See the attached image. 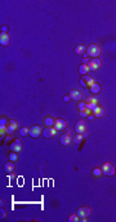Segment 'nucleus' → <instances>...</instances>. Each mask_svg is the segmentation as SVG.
Returning <instances> with one entry per match:
<instances>
[{
	"mask_svg": "<svg viewBox=\"0 0 116 222\" xmlns=\"http://www.w3.org/2000/svg\"><path fill=\"white\" fill-rule=\"evenodd\" d=\"M87 54L92 58H98L99 54H101V48H99V45H97V44H90V45L87 48Z\"/></svg>",
	"mask_w": 116,
	"mask_h": 222,
	"instance_id": "obj_1",
	"label": "nucleus"
},
{
	"mask_svg": "<svg viewBox=\"0 0 116 222\" xmlns=\"http://www.w3.org/2000/svg\"><path fill=\"white\" fill-rule=\"evenodd\" d=\"M101 169H102V173H103L104 176H108V177L114 176V174L116 173V169H115V166L112 165L111 163H108V162L103 163V165L101 166Z\"/></svg>",
	"mask_w": 116,
	"mask_h": 222,
	"instance_id": "obj_2",
	"label": "nucleus"
},
{
	"mask_svg": "<svg viewBox=\"0 0 116 222\" xmlns=\"http://www.w3.org/2000/svg\"><path fill=\"white\" fill-rule=\"evenodd\" d=\"M76 213H77V216L80 217V220L85 221L90 214H92V209H90L89 207H80Z\"/></svg>",
	"mask_w": 116,
	"mask_h": 222,
	"instance_id": "obj_3",
	"label": "nucleus"
},
{
	"mask_svg": "<svg viewBox=\"0 0 116 222\" xmlns=\"http://www.w3.org/2000/svg\"><path fill=\"white\" fill-rule=\"evenodd\" d=\"M101 66H102V62H101V60H99V58H93V60H90L89 63H88L89 71H96V70H98Z\"/></svg>",
	"mask_w": 116,
	"mask_h": 222,
	"instance_id": "obj_4",
	"label": "nucleus"
},
{
	"mask_svg": "<svg viewBox=\"0 0 116 222\" xmlns=\"http://www.w3.org/2000/svg\"><path fill=\"white\" fill-rule=\"evenodd\" d=\"M94 79L93 77H90V76H88V75H85V76H83L81 79H80V84L83 85V87H92L93 84H94Z\"/></svg>",
	"mask_w": 116,
	"mask_h": 222,
	"instance_id": "obj_5",
	"label": "nucleus"
},
{
	"mask_svg": "<svg viewBox=\"0 0 116 222\" xmlns=\"http://www.w3.org/2000/svg\"><path fill=\"white\" fill-rule=\"evenodd\" d=\"M41 133H43V130H41V128L39 125H32L29 130V136H31L32 138H38Z\"/></svg>",
	"mask_w": 116,
	"mask_h": 222,
	"instance_id": "obj_6",
	"label": "nucleus"
},
{
	"mask_svg": "<svg viewBox=\"0 0 116 222\" xmlns=\"http://www.w3.org/2000/svg\"><path fill=\"white\" fill-rule=\"evenodd\" d=\"M59 142H61V145H63V146H68L71 142H72V138H71V133H70V130H68V132L66 133V134H62V136H61Z\"/></svg>",
	"mask_w": 116,
	"mask_h": 222,
	"instance_id": "obj_7",
	"label": "nucleus"
},
{
	"mask_svg": "<svg viewBox=\"0 0 116 222\" xmlns=\"http://www.w3.org/2000/svg\"><path fill=\"white\" fill-rule=\"evenodd\" d=\"M85 130H87V121H85V120L77 121L76 125H75V132L79 133V134H83Z\"/></svg>",
	"mask_w": 116,
	"mask_h": 222,
	"instance_id": "obj_8",
	"label": "nucleus"
},
{
	"mask_svg": "<svg viewBox=\"0 0 116 222\" xmlns=\"http://www.w3.org/2000/svg\"><path fill=\"white\" fill-rule=\"evenodd\" d=\"M56 133H57V129L54 128V127H46V128L44 129L43 134L45 138H53L54 136H56Z\"/></svg>",
	"mask_w": 116,
	"mask_h": 222,
	"instance_id": "obj_9",
	"label": "nucleus"
},
{
	"mask_svg": "<svg viewBox=\"0 0 116 222\" xmlns=\"http://www.w3.org/2000/svg\"><path fill=\"white\" fill-rule=\"evenodd\" d=\"M54 128L57 130H65V128L67 127V121L65 120V119H56V121H54Z\"/></svg>",
	"mask_w": 116,
	"mask_h": 222,
	"instance_id": "obj_10",
	"label": "nucleus"
},
{
	"mask_svg": "<svg viewBox=\"0 0 116 222\" xmlns=\"http://www.w3.org/2000/svg\"><path fill=\"white\" fill-rule=\"evenodd\" d=\"M98 99L96 98V97H89V98H87V101H85V105H87V109L89 110H93L96 106H98Z\"/></svg>",
	"mask_w": 116,
	"mask_h": 222,
	"instance_id": "obj_11",
	"label": "nucleus"
},
{
	"mask_svg": "<svg viewBox=\"0 0 116 222\" xmlns=\"http://www.w3.org/2000/svg\"><path fill=\"white\" fill-rule=\"evenodd\" d=\"M92 112H93V115H94V118H103L104 114H106V110L101 106H96L94 109L92 110Z\"/></svg>",
	"mask_w": 116,
	"mask_h": 222,
	"instance_id": "obj_12",
	"label": "nucleus"
},
{
	"mask_svg": "<svg viewBox=\"0 0 116 222\" xmlns=\"http://www.w3.org/2000/svg\"><path fill=\"white\" fill-rule=\"evenodd\" d=\"M10 150L13 152H19L22 150V142L19 140H13V142L10 143Z\"/></svg>",
	"mask_w": 116,
	"mask_h": 222,
	"instance_id": "obj_13",
	"label": "nucleus"
},
{
	"mask_svg": "<svg viewBox=\"0 0 116 222\" xmlns=\"http://www.w3.org/2000/svg\"><path fill=\"white\" fill-rule=\"evenodd\" d=\"M70 98L72 99V101H80V99L83 98V94L80 90H77V89H72V90H70Z\"/></svg>",
	"mask_w": 116,
	"mask_h": 222,
	"instance_id": "obj_14",
	"label": "nucleus"
},
{
	"mask_svg": "<svg viewBox=\"0 0 116 222\" xmlns=\"http://www.w3.org/2000/svg\"><path fill=\"white\" fill-rule=\"evenodd\" d=\"M17 121L16 120H8V124H7V130L9 134H12L13 132H16L17 130Z\"/></svg>",
	"mask_w": 116,
	"mask_h": 222,
	"instance_id": "obj_15",
	"label": "nucleus"
},
{
	"mask_svg": "<svg viewBox=\"0 0 116 222\" xmlns=\"http://www.w3.org/2000/svg\"><path fill=\"white\" fill-rule=\"evenodd\" d=\"M14 169H16V165H14V162H8V163H5V165H4V171H5V173H13L14 172Z\"/></svg>",
	"mask_w": 116,
	"mask_h": 222,
	"instance_id": "obj_16",
	"label": "nucleus"
},
{
	"mask_svg": "<svg viewBox=\"0 0 116 222\" xmlns=\"http://www.w3.org/2000/svg\"><path fill=\"white\" fill-rule=\"evenodd\" d=\"M10 39H9V35L7 34V32H1V35H0V44H1L3 47H7L8 44H9Z\"/></svg>",
	"mask_w": 116,
	"mask_h": 222,
	"instance_id": "obj_17",
	"label": "nucleus"
},
{
	"mask_svg": "<svg viewBox=\"0 0 116 222\" xmlns=\"http://www.w3.org/2000/svg\"><path fill=\"white\" fill-rule=\"evenodd\" d=\"M85 53H87V48H85V45H76L75 47V54L85 56Z\"/></svg>",
	"mask_w": 116,
	"mask_h": 222,
	"instance_id": "obj_18",
	"label": "nucleus"
},
{
	"mask_svg": "<svg viewBox=\"0 0 116 222\" xmlns=\"http://www.w3.org/2000/svg\"><path fill=\"white\" fill-rule=\"evenodd\" d=\"M90 112H92V110L87 109V107H84V109L79 110V115L81 116V118H88V116L90 115Z\"/></svg>",
	"mask_w": 116,
	"mask_h": 222,
	"instance_id": "obj_19",
	"label": "nucleus"
},
{
	"mask_svg": "<svg viewBox=\"0 0 116 222\" xmlns=\"http://www.w3.org/2000/svg\"><path fill=\"white\" fill-rule=\"evenodd\" d=\"M88 71H89V67H88V65H84V63H81L79 67V73L83 75V76H85V75L88 74Z\"/></svg>",
	"mask_w": 116,
	"mask_h": 222,
	"instance_id": "obj_20",
	"label": "nucleus"
},
{
	"mask_svg": "<svg viewBox=\"0 0 116 222\" xmlns=\"http://www.w3.org/2000/svg\"><path fill=\"white\" fill-rule=\"evenodd\" d=\"M90 92H92L93 94H98L99 92H101V85H99L98 83H94V84L90 87Z\"/></svg>",
	"mask_w": 116,
	"mask_h": 222,
	"instance_id": "obj_21",
	"label": "nucleus"
},
{
	"mask_svg": "<svg viewBox=\"0 0 116 222\" xmlns=\"http://www.w3.org/2000/svg\"><path fill=\"white\" fill-rule=\"evenodd\" d=\"M54 119L52 118V116H46V118H44V123H45V125L46 127H52V125H54Z\"/></svg>",
	"mask_w": 116,
	"mask_h": 222,
	"instance_id": "obj_22",
	"label": "nucleus"
},
{
	"mask_svg": "<svg viewBox=\"0 0 116 222\" xmlns=\"http://www.w3.org/2000/svg\"><path fill=\"white\" fill-rule=\"evenodd\" d=\"M92 174L96 177V178H99V177H101L103 173H102V169H101V168H94V169L92 171Z\"/></svg>",
	"mask_w": 116,
	"mask_h": 222,
	"instance_id": "obj_23",
	"label": "nucleus"
},
{
	"mask_svg": "<svg viewBox=\"0 0 116 222\" xmlns=\"http://www.w3.org/2000/svg\"><path fill=\"white\" fill-rule=\"evenodd\" d=\"M7 133H8L7 127H0V137H1V140H4V138H5Z\"/></svg>",
	"mask_w": 116,
	"mask_h": 222,
	"instance_id": "obj_24",
	"label": "nucleus"
},
{
	"mask_svg": "<svg viewBox=\"0 0 116 222\" xmlns=\"http://www.w3.org/2000/svg\"><path fill=\"white\" fill-rule=\"evenodd\" d=\"M83 138H84V136H83V134H79V133H77L75 137H74V140H72V141H74L75 143H80V142L83 141Z\"/></svg>",
	"mask_w": 116,
	"mask_h": 222,
	"instance_id": "obj_25",
	"label": "nucleus"
},
{
	"mask_svg": "<svg viewBox=\"0 0 116 222\" xmlns=\"http://www.w3.org/2000/svg\"><path fill=\"white\" fill-rule=\"evenodd\" d=\"M79 220H80V217L77 216V213H76V214L74 213V214H71L70 217H68V221H70V222H77Z\"/></svg>",
	"mask_w": 116,
	"mask_h": 222,
	"instance_id": "obj_26",
	"label": "nucleus"
},
{
	"mask_svg": "<svg viewBox=\"0 0 116 222\" xmlns=\"http://www.w3.org/2000/svg\"><path fill=\"white\" fill-rule=\"evenodd\" d=\"M9 160H10V162H17V160H18L17 152H12V154H9Z\"/></svg>",
	"mask_w": 116,
	"mask_h": 222,
	"instance_id": "obj_27",
	"label": "nucleus"
},
{
	"mask_svg": "<svg viewBox=\"0 0 116 222\" xmlns=\"http://www.w3.org/2000/svg\"><path fill=\"white\" fill-rule=\"evenodd\" d=\"M29 128H21V129H19V136H23V137H25V136H27V134H29Z\"/></svg>",
	"mask_w": 116,
	"mask_h": 222,
	"instance_id": "obj_28",
	"label": "nucleus"
},
{
	"mask_svg": "<svg viewBox=\"0 0 116 222\" xmlns=\"http://www.w3.org/2000/svg\"><path fill=\"white\" fill-rule=\"evenodd\" d=\"M7 124H8V120H7V119L1 118V120H0V127H7Z\"/></svg>",
	"mask_w": 116,
	"mask_h": 222,
	"instance_id": "obj_29",
	"label": "nucleus"
},
{
	"mask_svg": "<svg viewBox=\"0 0 116 222\" xmlns=\"http://www.w3.org/2000/svg\"><path fill=\"white\" fill-rule=\"evenodd\" d=\"M5 217H7V212H5V210L1 208V210H0V218H1V220H4Z\"/></svg>",
	"mask_w": 116,
	"mask_h": 222,
	"instance_id": "obj_30",
	"label": "nucleus"
},
{
	"mask_svg": "<svg viewBox=\"0 0 116 222\" xmlns=\"http://www.w3.org/2000/svg\"><path fill=\"white\" fill-rule=\"evenodd\" d=\"M84 107H87V105H85V102H80V103H79V110L84 109Z\"/></svg>",
	"mask_w": 116,
	"mask_h": 222,
	"instance_id": "obj_31",
	"label": "nucleus"
},
{
	"mask_svg": "<svg viewBox=\"0 0 116 222\" xmlns=\"http://www.w3.org/2000/svg\"><path fill=\"white\" fill-rule=\"evenodd\" d=\"M70 96H65V97H63V101H65V102H70Z\"/></svg>",
	"mask_w": 116,
	"mask_h": 222,
	"instance_id": "obj_32",
	"label": "nucleus"
},
{
	"mask_svg": "<svg viewBox=\"0 0 116 222\" xmlns=\"http://www.w3.org/2000/svg\"><path fill=\"white\" fill-rule=\"evenodd\" d=\"M5 31H7V27L3 26V27H1V32H5Z\"/></svg>",
	"mask_w": 116,
	"mask_h": 222,
	"instance_id": "obj_33",
	"label": "nucleus"
}]
</instances>
